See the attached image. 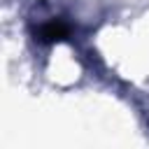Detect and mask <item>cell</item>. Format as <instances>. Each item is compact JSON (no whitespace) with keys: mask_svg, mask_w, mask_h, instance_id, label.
Instances as JSON below:
<instances>
[{"mask_svg":"<svg viewBox=\"0 0 149 149\" xmlns=\"http://www.w3.org/2000/svg\"><path fill=\"white\" fill-rule=\"evenodd\" d=\"M42 35H44V40H58V37L63 35V28L56 26V23H51V26H47V28L42 30Z\"/></svg>","mask_w":149,"mask_h":149,"instance_id":"cell-1","label":"cell"}]
</instances>
